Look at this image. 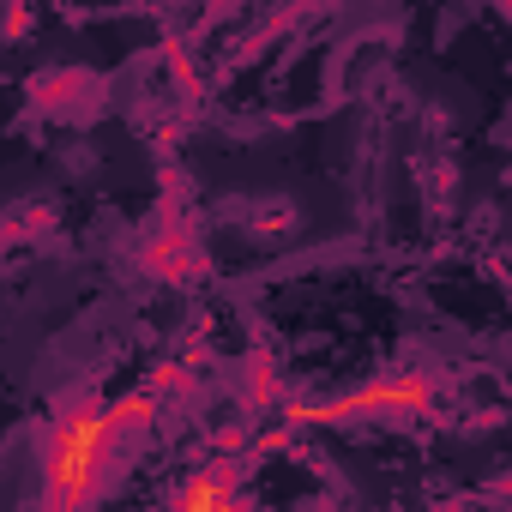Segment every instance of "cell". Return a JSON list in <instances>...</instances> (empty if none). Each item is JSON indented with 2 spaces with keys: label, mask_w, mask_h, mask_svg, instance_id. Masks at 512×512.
Masks as SVG:
<instances>
[{
  "label": "cell",
  "mask_w": 512,
  "mask_h": 512,
  "mask_svg": "<svg viewBox=\"0 0 512 512\" xmlns=\"http://www.w3.org/2000/svg\"><path fill=\"white\" fill-rule=\"evenodd\" d=\"M151 416H157L151 392H127L115 404L73 398L43 428V512H85L103 494V476L115 470V458L133 440V428L151 422Z\"/></svg>",
  "instance_id": "1"
},
{
  "label": "cell",
  "mask_w": 512,
  "mask_h": 512,
  "mask_svg": "<svg viewBox=\"0 0 512 512\" xmlns=\"http://www.w3.org/2000/svg\"><path fill=\"white\" fill-rule=\"evenodd\" d=\"M169 512H247V500H241V470H235V464H205V470H193V476L175 488Z\"/></svg>",
  "instance_id": "3"
},
{
  "label": "cell",
  "mask_w": 512,
  "mask_h": 512,
  "mask_svg": "<svg viewBox=\"0 0 512 512\" xmlns=\"http://www.w3.org/2000/svg\"><path fill=\"white\" fill-rule=\"evenodd\" d=\"M434 380L428 374H392V380H374L350 398H326V404H290L284 416L290 422H410V416H428L434 410Z\"/></svg>",
  "instance_id": "2"
}]
</instances>
